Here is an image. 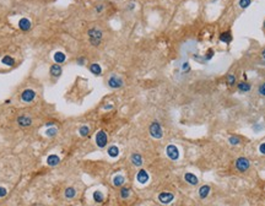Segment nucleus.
Instances as JSON below:
<instances>
[{
  "instance_id": "f03ea898",
  "label": "nucleus",
  "mask_w": 265,
  "mask_h": 206,
  "mask_svg": "<svg viewBox=\"0 0 265 206\" xmlns=\"http://www.w3.org/2000/svg\"><path fill=\"white\" fill-rule=\"evenodd\" d=\"M149 131H150V135L153 138V139H161L163 136V131H162V128H161V124L155 120L150 124V128H149Z\"/></svg>"
},
{
  "instance_id": "0eeeda50",
  "label": "nucleus",
  "mask_w": 265,
  "mask_h": 206,
  "mask_svg": "<svg viewBox=\"0 0 265 206\" xmlns=\"http://www.w3.org/2000/svg\"><path fill=\"white\" fill-rule=\"evenodd\" d=\"M166 153L172 161H175V160L179 158V151L174 145H168L167 149H166Z\"/></svg>"
},
{
  "instance_id": "6ab92c4d",
  "label": "nucleus",
  "mask_w": 265,
  "mask_h": 206,
  "mask_svg": "<svg viewBox=\"0 0 265 206\" xmlns=\"http://www.w3.org/2000/svg\"><path fill=\"white\" fill-rule=\"evenodd\" d=\"M131 162H133L134 166L140 167V166L142 164V157H141L139 153H134V155L131 156Z\"/></svg>"
},
{
  "instance_id": "39448f33",
  "label": "nucleus",
  "mask_w": 265,
  "mask_h": 206,
  "mask_svg": "<svg viewBox=\"0 0 265 206\" xmlns=\"http://www.w3.org/2000/svg\"><path fill=\"white\" fill-rule=\"evenodd\" d=\"M250 167V162L248 158L245 157H239L236 160V168L239 171V172H245L248 168Z\"/></svg>"
},
{
  "instance_id": "72a5a7b5",
  "label": "nucleus",
  "mask_w": 265,
  "mask_h": 206,
  "mask_svg": "<svg viewBox=\"0 0 265 206\" xmlns=\"http://www.w3.org/2000/svg\"><path fill=\"white\" fill-rule=\"evenodd\" d=\"M6 194H8V190H6L5 188H3V186H0V197L5 196Z\"/></svg>"
},
{
  "instance_id": "c756f323",
  "label": "nucleus",
  "mask_w": 265,
  "mask_h": 206,
  "mask_svg": "<svg viewBox=\"0 0 265 206\" xmlns=\"http://www.w3.org/2000/svg\"><path fill=\"white\" fill-rule=\"evenodd\" d=\"M129 194H130V189H129V188H122V190H120V196H122L123 199L129 197Z\"/></svg>"
},
{
  "instance_id": "1a4fd4ad",
  "label": "nucleus",
  "mask_w": 265,
  "mask_h": 206,
  "mask_svg": "<svg viewBox=\"0 0 265 206\" xmlns=\"http://www.w3.org/2000/svg\"><path fill=\"white\" fill-rule=\"evenodd\" d=\"M173 199H174V195H173L172 193L163 191V193H161V194L158 195V200H160V202H162V204H169V202L173 201Z\"/></svg>"
},
{
  "instance_id": "4be33fe9",
  "label": "nucleus",
  "mask_w": 265,
  "mask_h": 206,
  "mask_svg": "<svg viewBox=\"0 0 265 206\" xmlns=\"http://www.w3.org/2000/svg\"><path fill=\"white\" fill-rule=\"evenodd\" d=\"M124 183H125V178H124L123 175H116V177L113 178V184H114V186H122Z\"/></svg>"
},
{
  "instance_id": "e433bc0d",
  "label": "nucleus",
  "mask_w": 265,
  "mask_h": 206,
  "mask_svg": "<svg viewBox=\"0 0 265 206\" xmlns=\"http://www.w3.org/2000/svg\"><path fill=\"white\" fill-rule=\"evenodd\" d=\"M103 10V5H98L97 8H96V13H101Z\"/></svg>"
},
{
  "instance_id": "473e14b6",
  "label": "nucleus",
  "mask_w": 265,
  "mask_h": 206,
  "mask_svg": "<svg viewBox=\"0 0 265 206\" xmlns=\"http://www.w3.org/2000/svg\"><path fill=\"white\" fill-rule=\"evenodd\" d=\"M258 92H259V94H260V96L265 97V82H263V83L259 86V88H258Z\"/></svg>"
},
{
  "instance_id": "9b49d317",
  "label": "nucleus",
  "mask_w": 265,
  "mask_h": 206,
  "mask_svg": "<svg viewBox=\"0 0 265 206\" xmlns=\"http://www.w3.org/2000/svg\"><path fill=\"white\" fill-rule=\"evenodd\" d=\"M31 27H32V24H31V21H30L28 19H26V17H22V19L19 21V28H20L21 31H24V32H27V31H30V30H31Z\"/></svg>"
},
{
  "instance_id": "f3484780",
  "label": "nucleus",
  "mask_w": 265,
  "mask_h": 206,
  "mask_svg": "<svg viewBox=\"0 0 265 206\" xmlns=\"http://www.w3.org/2000/svg\"><path fill=\"white\" fill-rule=\"evenodd\" d=\"M66 60V55L63 52H55L54 53V61L55 64H63Z\"/></svg>"
},
{
  "instance_id": "412c9836",
  "label": "nucleus",
  "mask_w": 265,
  "mask_h": 206,
  "mask_svg": "<svg viewBox=\"0 0 265 206\" xmlns=\"http://www.w3.org/2000/svg\"><path fill=\"white\" fill-rule=\"evenodd\" d=\"M2 63L5 64V65H8V66H14L15 65V59L13 57H10V55H5L2 59Z\"/></svg>"
},
{
  "instance_id": "b1692460",
  "label": "nucleus",
  "mask_w": 265,
  "mask_h": 206,
  "mask_svg": "<svg viewBox=\"0 0 265 206\" xmlns=\"http://www.w3.org/2000/svg\"><path fill=\"white\" fill-rule=\"evenodd\" d=\"M75 195H76V190H75L74 188L70 186V188H66V189H65V197H66V199H72Z\"/></svg>"
},
{
  "instance_id": "7ed1b4c3",
  "label": "nucleus",
  "mask_w": 265,
  "mask_h": 206,
  "mask_svg": "<svg viewBox=\"0 0 265 206\" xmlns=\"http://www.w3.org/2000/svg\"><path fill=\"white\" fill-rule=\"evenodd\" d=\"M107 83H108V87H111V88H113V90H117V88H120V87L124 86L123 79H122L120 76L116 75V74H113V75L109 76Z\"/></svg>"
},
{
  "instance_id": "ddd939ff",
  "label": "nucleus",
  "mask_w": 265,
  "mask_h": 206,
  "mask_svg": "<svg viewBox=\"0 0 265 206\" xmlns=\"http://www.w3.org/2000/svg\"><path fill=\"white\" fill-rule=\"evenodd\" d=\"M136 179H138L139 183L145 184V183L149 180V173H147L145 169H140V171L138 172V174H136Z\"/></svg>"
},
{
  "instance_id": "2eb2a0df",
  "label": "nucleus",
  "mask_w": 265,
  "mask_h": 206,
  "mask_svg": "<svg viewBox=\"0 0 265 206\" xmlns=\"http://www.w3.org/2000/svg\"><path fill=\"white\" fill-rule=\"evenodd\" d=\"M219 39H220L221 42H223V43L228 44V43H231V42H232V35H231V32H230V31H225V32H222V33L219 36Z\"/></svg>"
},
{
  "instance_id": "9d476101",
  "label": "nucleus",
  "mask_w": 265,
  "mask_h": 206,
  "mask_svg": "<svg viewBox=\"0 0 265 206\" xmlns=\"http://www.w3.org/2000/svg\"><path fill=\"white\" fill-rule=\"evenodd\" d=\"M17 124L20 127H22V128H27V127L32 125V119L28 116H20L17 118Z\"/></svg>"
},
{
  "instance_id": "423d86ee",
  "label": "nucleus",
  "mask_w": 265,
  "mask_h": 206,
  "mask_svg": "<svg viewBox=\"0 0 265 206\" xmlns=\"http://www.w3.org/2000/svg\"><path fill=\"white\" fill-rule=\"evenodd\" d=\"M35 98H36V91L32 90V88H26V90H24L22 93H21V99H22L24 102H26V103L32 102Z\"/></svg>"
},
{
  "instance_id": "cd10ccee",
  "label": "nucleus",
  "mask_w": 265,
  "mask_h": 206,
  "mask_svg": "<svg viewBox=\"0 0 265 206\" xmlns=\"http://www.w3.org/2000/svg\"><path fill=\"white\" fill-rule=\"evenodd\" d=\"M57 133H58V129H57V128H48V129L46 130V135H47V136H49V138H53V136H55V135H57Z\"/></svg>"
},
{
  "instance_id": "f8f14e48",
  "label": "nucleus",
  "mask_w": 265,
  "mask_h": 206,
  "mask_svg": "<svg viewBox=\"0 0 265 206\" xmlns=\"http://www.w3.org/2000/svg\"><path fill=\"white\" fill-rule=\"evenodd\" d=\"M237 90L242 93H245V92H249L252 90V85L249 82H245V81H241L237 83Z\"/></svg>"
},
{
  "instance_id": "4468645a",
  "label": "nucleus",
  "mask_w": 265,
  "mask_h": 206,
  "mask_svg": "<svg viewBox=\"0 0 265 206\" xmlns=\"http://www.w3.org/2000/svg\"><path fill=\"white\" fill-rule=\"evenodd\" d=\"M184 179H186V182H188L190 185H197V184L199 183L198 177H197L195 174H193V173H186V174H184Z\"/></svg>"
},
{
  "instance_id": "20e7f679",
  "label": "nucleus",
  "mask_w": 265,
  "mask_h": 206,
  "mask_svg": "<svg viewBox=\"0 0 265 206\" xmlns=\"http://www.w3.org/2000/svg\"><path fill=\"white\" fill-rule=\"evenodd\" d=\"M107 142H108V136H107L106 131L100 130V131L96 134V144H97V146H98L100 149H103V147H106Z\"/></svg>"
},
{
  "instance_id": "a211bd4d",
  "label": "nucleus",
  "mask_w": 265,
  "mask_h": 206,
  "mask_svg": "<svg viewBox=\"0 0 265 206\" xmlns=\"http://www.w3.org/2000/svg\"><path fill=\"white\" fill-rule=\"evenodd\" d=\"M90 71H91L94 75L100 76V75L102 74V68L100 66V64H97V63H92V64L90 65Z\"/></svg>"
},
{
  "instance_id": "c85d7f7f",
  "label": "nucleus",
  "mask_w": 265,
  "mask_h": 206,
  "mask_svg": "<svg viewBox=\"0 0 265 206\" xmlns=\"http://www.w3.org/2000/svg\"><path fill=\"white\" fill-rule=\"evenodd\" d=\"M252 3V0H239L238 2V5L241 9H247Z\"/></svg>"
},
{
  "instance_id": "bb28decb",
  "label": "nucleus",
  "mask_w": 265,
  "mask_h": 206,
  "mask_svg": "<svg viewBox=\"0 0 265 206\" xmlns=\"http://www.w3.org/2000/svg\"><path fill=\"white\" fill-rule=\"evenodd\" d=\"M226 83H227L228 86L236 85V77H234V75H232V74L227 75V77H226Z\"/></svg>"
},
{
  "instance_id": "f257e3e1",
  "label": "nucleus",
  "mask_w": 265,
  "mask_h": 206,
  "mask_svg": "<svg viewBox=\"0 0 265 206\" xmlns=\"http://www.w3.org/2000/svg\"><path fill=\"white\" fill-rule=\"evenodd\" d=\"M87 36H88V41L94 47H98L103 38V31L98 27H92L87 31Z\"/></svg>"
},
{
  "instance_id": "2f4dec72",
  "label": "nucleus",
  "mask_w": 265,
  "mask_h": 206,
  "mask_svg": "<svg viewBox=\"0 0 265 206\" xmlns=\"http://www.w3.org/2000/svg\"><path fill=\"white\" fill-rule=\"evenodd\" d=\"M228 141L231 142V145H239V144H241V139L237 138V136H231V138L228 139Z\"/></svg>"
},
{
  "instance_id": "c9c22d12",
  "label": "nucleus",
  "mask_w": 265,
  "mask_h": 206,
  "mask_svg": "<svg viewBox=\"0 0 265 206\" xmlns=\"http://www.w3.org/2000/svg\"><path fill=\"white\" fill-rule=\"evenodd\" d=\"M259 152L263 153V155H265V142H263V144L259 146Z\"/></svg>"
},
{
  "instance_id": "f704fd0d",
  "label": "nucleus",
  "mask_w": 265,
  "mask_h": 206,
  "mask_svg": "<svg viewBox=\"0 0 265 206\" xmlns=\"http://www.w3.org/2000/svg\"><path fill=\"white\" fill-rule=\"evenodd\" d=\"M76 63H77L79 65H83V64L86 63V60H85V58L81 57V58H77V59H76Z\"/></svg>"
},
{
  "instance_id": "393cba45",
  "label": "nucleus",
  "mask_w": 265,
  "mask_h": 206,
  "mask_svg": "<svg viewBox=\"0 0 265 206\" xmlns=\"http://www.w3.org/2000/svg\"><path fill=\"white\" fill-rule=\"evenodd\" d=\"M103 199H105V196H103L102 191H100V190H96V191L94 193V200H95L96 202H102V201H103Z\"/></svg>"
},
{
  "instance_id": "6e6552de",
  "label": "nucleus",
  "mask_w": 265,
  "mask_h": 206,
  "mask_svg": "<svg viewBox=\"0 0 265 206\" xmlns=\"http://www.w3.org/2000/svg\"><path fill=\"white\" fill-rule=\"evenodd\" d=\"M49 74H50L52 77H55V79L60 77L61 74H63V68H61V65H60V64H53V65L50 66V69H49Z\"/></svg>"
},
{
  "instance_id": "4c0bfd02",
  "label": "nucleus",
  "mask_w": 265,
  "mask_h": 206,
  "mask_svg": "<svg viewBox=\"0 0 265 206\" xmlns=\"http://www.w3.org/2000/svg\"><path fill=\"white\" fill-rule=\"evenodd\" d=\"M261 57H263V58L265 59V48H264V49L261 50Z\"/></svg>"
},
{
  "instance_id": "dca6fc26",
  "label": "nucleus",
  "mask_w": 265,
  "mask_h": 206,
  "mask_svg": "<svg viewBox=\"0 0 265 206\" xmlns=\"http://www.w3.org/2000/svg\"><path fill=\"white\" fill-rule=\"evenodd\" d=\"M59 162H60V158L57 155H49L48 158H47V164L50 166V167H54V166L59 164Z\"/></svg>"
},
{
  "instance_id": "a878e982",
  "label": "nucleus",
  "mask_w": 265,
  "mask_h": 206,
  "mask_svg": "<svg viewBox=\"0 0 265 206\" xmlns=\"http://www.w3.org/2000/svg\"><path fill=\"white\" fill-rule=\"evenodd\" d=\"M79 133H80L81 136H87L88 134H90V128H88L87 125H82V127H80Z\"/></svg>"
},
{
  "instance_id": "7c9ffc66",
  "label": "nucleus",
  "mask_w": 265,
  "mask_h": 206,
  "mask_svg": "<svg viewBox=\"0 0 265 206\" xmlns=\"http://www.w3.org/2000/svg\"><path fill=\"white\" fill-rule=\"evenodd\" d=\"M214 53H215V52H214V49H212V48H210V49H208V52H206V54L204 55V58H205V60H206V61H209V60H210V59H211V58L214 57Z\"/></svg>"
},
{
  "instance_id": "5701e85b",
  "label": "nucleus",
  "mask_w": 265,
  "mask_h": 206,
  "mask_svg": "<svg viewBox=\"0 0 265 206\" xmlns=\"http://www.w3.org/2000/svg\"><path fill=\"white\" fill-rule=\"evenodd\" d=\"M108 155H109L111 157H117V156L119 155V149H118L116 145L111 146V147L108 149Z\"/></svg>"
},
{
  "instance_id": "58836bf2",
  "label": "nucleus",
  "mask_w": 265,
  "mask_h": 206,
  "mask_svg": "<svg viewBox=\"0 0 265 206\" xmlns=\"http://www.w3.org/2000/svg\"><path fill=\"white\" fill-rule=\"evenodd\" d=\"M264 30H265V21H264Z\"/></svg>"
},
{
  "instance_id": "aec40b11",
  "label": "nucleus",
  "mask_w": 265,
  "mask_h": 206,
  "mask_svg": "<svg viewBox=\"0 0 265 206\" xmlns=\"http://www.w3.org/2000/svg\"><path fill=\"white\" fill-rule=\"evenodd\" d=\"M210 193V186L209 185H203L200 189H199V196L201 199H205Z\"/></svg>"
}]
</instances>
